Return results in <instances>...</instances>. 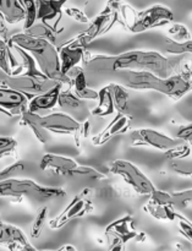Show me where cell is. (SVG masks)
I'll return each mask as SVG.
<instances>
[{"mask_svg":"<svg viewBox=\"0 0 192 251\" xmlns=\"http://www.w3.org/2000/svg\"><path fill=\"white\" fill-rule=\"evenodd\" d=\"M131 120V115L126 114V113L124 112H118V114L115 115L114 119L109 123V125H108L103 131H100L99 134L92 137L93 145L100 146V145H104L105 142H108L110 139L117 136V135L125 134V132L130 129Z\"/></svg>","mask_w":192,"mask_h":251,"instance_id":"4fadbf2b","label":"cell"},{"mask_svg":"<svg viewBox=\"0 0 192 251\" xmlns=\"http://www.w3.org/2000/svg\"><path fill=\"white\" fill-rule=\"evenodd\" d=\"M66 251H76L75 248L71 247V245H66Z\"/></svg>","mask_w":192,"mask_h":251,"instance_id":"ab89813d","label":"cell"},{"mask_svg":"<svg viewBox=\"0 0 192 251\" xmlns=\"http://www.w3.org/2000/svg\"><path fill=\"white\" fill-rule=\"evenodd\" d=\"M137 230L135 229L134 220L130 215L125 216V217L120 218V220L115 221V222L110 223L107 228H105V235L113 238H118L121 240L125 245L127 242L135 239L137 235Z\"/></svg>","mask_w":192,"mask_h":251,"instance_id":"2e32d148","label":"cell"},{"mask_svg":"<svg viewBox=\"0 0 192 251\" xmlns=\"http://www.w3.org/2000/svg\"><path fill=\"white\" fill-rule=\"evenodd\" d=\"M110 17H112V7H110L109 5H107V7H105L97 17H95V20L91 22L90 27H88L85 32L78 34L73 41L69 42V44L83 47V48H85V47L87 46L88 43H91L93 39L97 38L98 36H102V31L104 29L105 25L109 22Z\"/></svg>","mask_w":192,"mask_h":251,"instance_id":"7c38bea8","label":"cell"},{"mask_svg":"<svg viewBox=\"0 0 192 251\" xmlns=\"http://www.w3.org/2000/svg\"><path fill=\"white\" fill-rule=\"evenodd\" d=\"M174 15L170 9L163 5H153L148 9L136 14L134 22L129 27L132 33H140L149 28L161 27L173 21Z\"/></svg>","mask_w":192,"mask_h":251,"instance_id":"9c48e42d","label":"cell"},{"mask_svg":"<svg viewBox=\"0 0 192 251\" xmlns=\"http://www.w3.org/2000/svg\"><path fill=\"white\" fill-rule=\"evenodd\" d=\"M41 169L42 171H51L58 176H87V178L98 179V180L107 178V176H104L92 167L82 166V164H78L77 162L73 161L72 158L59 156V154H44L43 158L41 159Z\"/></svg>","mask_w":192,"mask_h":251,"instance_id":"8992f818","label":"cell"},{"mask_svg":"<svg viewBox=\"0 0 192 251\" xmlns=\"http://www.w3.org/2000/svg\"><path fill=\"white\" fill-rule=\"evenodd\" d=\"M130 141H131V146H148L161 150V151H168L184 142L179 139L167 136L163 132L153 129L135 130L130 135Z\"/></svg>","mask_w":192,"mask_h":251,"instance_id":"8fae6325","label":"cell"},{"mask_svg":"<svg viewBox=\"0 0 192 251\" xmlns=\"http://www.w3.org/2000/svg\"><path fill=\"white\" fill-rule=\"evenodd\" d=\"M144 210L147 213H149L152 217L159 221H170V222H174V221H176L181 216L180 213L176 212L173 206L162 205V203H156L152 202V201H148V203H146Z\"/></svg>","mask_w":192,"mask_h":251,"instance_id":"cb8c5ba5","label":"cell"},{"mask_svg":"<svg viewBox=\"0 0 192 251\" xmlns=\"http://www.w3.org/2000/svg\"><path fill=\"white\" fill-rule=\"evenodd\" d=\"M65 195V191L60 188H50L42 186L31 179L15 178L0 180V199H14L21 201V199L27 198L37 202L59 199Z\"/></svg>","mask_w":192,"mask_h":251,"instance_id":"5b68a950","label":"cell"},{"mask_svg":"<svg viewBox=\"0 0 192 251\" xmlns=\"http://www.w3.org/2000/svg\"><path fill=\"white\" fill-rule=\"evenodd\" d=\"M91 134V123L90 120L86 119L82 122V137L86 139V137L90 136Z\"/></svg>","mask_w":192,"mask_h":251,"instance_id":"f35d334b","label":"cell"},{"mask_svg":"<svg viewBox=\"0 0 192 251\" xmlns=\"http://www.w3.org/2000/svg\"><path fill=\"white\" fill-rule=\"evenodd\" d=\"M27 243L28 240L20 228L6 225L0 221V244L7 247L10 244H27Z\"/></svg>","mask_w":192,"mask_h":251,"instance_id":"603a6c76","label":"cell"},{"mask_svg":"<svg viewBox=\"0 0 192 251\" xmlns=\"http://www.w3.org/2000/svg\"><path fill=\"white\" fill-rule=\"evenodd\" d=\"M6 42L9 46H16L31 54L47 78L61 85H71L70 78L61 73L58 49L50 42L32 37L24 32L9 37Z\"/></svg>","mask_w":192,"mask_h":251,"instance_id":"3957f363","label":"cell"},{"mask_svg":"<svg viewBox=\"0 0 192 251\" xmlns=\"http://www.w3.org/2000/svg\"><path fill=\"white\" fill-rule=\"evenodd\" d=\"M180 59L167 58L158 51L132 50L115 56L97 55L90 56L85 65L98 73H113L118 70L149 71L162 78H167L173 74Z\"/></svg>","mask_w":192,"mask_h":251,"instance_id":"6da1fadb","label":"cell"},{"mask_svg":"<svg viewBox=\"0 0 192 251\" xmlns=\"http://www.w3.org/2000/svg\"><path fill=\"white\" fill-rule=\"evenodd\" d=\"M108 169L110 173L121 176L125 183L129 184L139 195H151L156 190L153 183L131 162L115 159L108 164Z\"/></svg>","mask_w":192,"mask_h":251,"instance_id":"52a82bcc","label":"cell"},{"mask_svg":"<svg viewBox=\"0 0 192 251\" xmlns=\"http://www.w3.org/2000/svg\"><path fill=\"white\" fill-rule=\"evenodd\" d=\"M0 70L5 75L12 76L20 75L22 73V65L17 63L12 54V49L1 37H0Z\"/></svg>","mask_w":192,"mask_h":251,"instance_id":"ffe728a7","label":"cell"},{"mask_svg":"<svg viewBox=\"0 0 192 251\" xmlns=\"http://www.w3.org/2000/svg\"><path fill=\"white\" fill-rule=\"evenodd\" d=\"M68 1L69 0H36V20L48 24V21L58 17L56 25H59L63 17V7Z\"/></svg>","mask_w":192,"mask_h":251,"instance_id":"ac0fdd59","label":"cell"},{"mask_svg":"<svg viewBox=\"0 0 192 251\" xmlns=\"http://www.w3.org/2000/svg\"><path fill=\"white\" fill-rule=\"evenodd\" d=\"M58 104L64 110H66L71 115H73L72 118L77 120V122L82 123L83 120L88 119L90 112H88L87 107H86L85 100L73 95L71 91H64V92L60 91L58 98Z\"/></svg>","mask_w":192,"mask_h":251,"instance_id":"9a60e30c","label":"cell"},{"mask_svg":"<svg viewBox=\"0 0 192 251\" xmlns=\"http://www.w3.org/2000/svg\"><path fill=\"white\" fill-rule=\"evenodd\" d=\"M66 76L70 78V82L73 87V95L77 96L81 100H98V92L93 91L92 88L88 87L87 78H86V74L82 68L80 66H73L70 70L66 73Z\"/></svg>","mask_w":192,"mask_h":251,"instance_id":"5bb4252c","label":"cell"},{"mask_svg":"<svg viewBox=\"0 0 192 251\" xmlns=\"http://www.w3.org/2000/svg\"><path fill=\"white\" fill-rule=\"evenodd\" d=\"M0 221H1V218H0Z\"/></svg>","mask_w":192,"mask_h":251,"instance_id":"7bdbcfd3","label":"cell"},{"mask_svg":"<svg viewBox=\"0 0 192 251\" xmlns=\"http://www.w3.org/2000/svg\"><path fill=\"white\" fill-rule=\"evenodd\" d=\"M55 29L53 28V26L46 24V22H34L32 26H29L28 28L24 29V33L29 34L32 37H36V38L46 39V41L50 42L51 44L55 46L56 43V37H55Z\"/></svg>","mask_w":192,"mask_h":251,"instance_id":"d4e9b609","label":"cell"},{"mask_svg":"<svg viewBox=\"0 0 192 251\" xmlns=\"http://www.w3.org/2000/svg\"><path fill=\"white\" fill-rule=\"evenodd\" d=\"M97 100H98L97 107L93 108V109L91 110V114L96 115V117H108V115L114 114L115 112L114 100H113L109 85L103 87L102 90L98 92Z\"/></svg>","mask_w":192,"mask_h":251,"instance_id":"7402d4cb","label":"cell"},{"mask_svg":"<svg viewBox=\"0 0 192 251\" xmlns=\"http://www.w3.org/2000/svg\"><path fill=\"white\" fill-rule=\"evenodd\" d=\"M20 124L28 126L42 144L49 141L48 131L58 135H73L77 147L81 146V139H83L82 123L66 113H53L42 117L38 113L24 110L21 114Z\"/></svg>","mask_w":192,"mask_h":251,"instance_id":"277c9868","label":"cell"},{"mask_svg":"<svg viewBox=\"0 0 192 251\" xmlns=\"http://www.w3.org/2000/svg\"><path fill=\"white\" fill-rule=\"evenodd\" d=\"M93 193L95 191L92 189H83L71 200V202L66 206L65 210L60 215L49 221V227L51 229H59L71 220L83 217L88 212H91L93 210L92 200H91L93 198Z\"/></svg>","mask_w":192,"mask_h":251,"instance_id":"ba28073f","label":"cell"},{"mask_svg":"<svg viewBox=\"0 0 192 251\" xmlns=\"http://www.w3.org/2000/svg\"><path fill=\"white\" fill-rule=\"evenodd\" d=\"M178 226H179V229H180L181 234L186 238L188 240L192 239V227H191V222L189 220H186L185 217L180 216L178 218Z\"/></svg>","mask_w":192,"mask_h":251,"instance_id":"d590c367","label":"cell"},{"mask_svg":"<svg viewBox=\"0 0 192 251\" xmlns=\"http://www.w3.org/2000/svg\"><path fill=\"white\" fill-rule=\"evenodd\" d=\"M17 152V141L12 137L0 136V159L12 157Z\"/></svg>","mask_w":192,"mask_h":251,"instance_id":"f1b7e54d","label":"cell"},{"mask_svg":"<svg viewBox=\"0 0 192 251\" xmlns=\"http://www.w3.org/2000/svg\"><path fill=\"white\" fill-rule=\"evenodd\" d=\"M169 33H170L171 36L175 37V38L178 39V42H185L191 39L190 33H189L188 28H186L184 25H174V26L169 29Z\"/></svg>","mask_w":192,"mask_h":251,"instance_id":"836d02e7","label":"cell"},{"mask_svg":"<svg viewBox=\"0 0 192 251\" xmlns=\"http://www.w3.org/2000/svg\"><path fill=\"white\" fill-rule=\"evenodd\" d=\"M175 247H176V251H184V250H183V247H181L180 244H176Z\"/></svg>","mask_w":192,"mask_h":251,"instance_id":"60d3db41","label":"cell"},{"mask_svg":"<svg viewBox=\"0 0 192 251\" xmlns=\"http://www.w3.org/2000/svg\"><path fill=\"white\" fill-rule=\"evenodd\" d=\"M169 167L173 172H175L179 176H191V162L186 161V158L170 159Z\"/></svg>","mask_w":192,"mask_h":251,"instance_id":"4dcf8cb0","label":"cell"},{"mask_svg":"<svg viewBox=\"0 0 192 251\" xmlns=\"http://www.w3.org/2000/svg\"><path fill=\"white\" fill-rule=\"evenodd\" d=\"M0 83L4 87L12 88V90L24 93L31 100L33 96L46 92L47 90L53 87L56 82L48 80V78L42 80V78L31 77V76L27 75H5L0 80Z\"/></svg>","mask_w":192,"mask_h":251,"instance_id":"30bf717a","label":"cell"},{"mask_svg":"<svg viewBox=\"0 0 192 251\" xmlns=\"http://www.w3.org/2000/svg\"><path fill=\"white\" fill-rule=\"evenodd\" d=\"M59 53V60H60V70L64 75H66L69 70L73 66L77 65L81 60L85 61L86 56L88 55L87 51L83 47L72 46V44H64L60 48Z\"/></svg>","mask_w":192,"mask_h":251,"instance_id":"d6986e66","label":"cell"},{"mask_svg":"<svg viewBox=\"0 0 192 251\" xmlns=\"http://www.w3.org/2000/svg\"><path fill=\"white\" fill-rule=\"evenodd\" d=\"M20 1H21L22 6H24V12H26V17H24V29H26L37 21L36 0H20Z\"/></svg>","mask_w":192,"mask_h":251,"instance_id":"f546056e","label":"cell"},{"mask_svg":"<svg viewBox=\"0 0 192 251\" xmlns=\"http://www.w3.org/2000/svg\"><path fill=\"white\" fill-rule=\"evenodd\" d=\"M0 15L10 25L24 21L26 12L20 0H0Z\"/></svg>","mask_w":192,"mask_h":251,"instance_id":"44dd1931","label":"cell"},{"mask_svg":"<svg viewBox=\"0 0 192 251\" xmlns=\"http://www.w3.org/2000/svg\"><path fill=\"white\" fill-rule=\"evenodd\" d=\"M61 86L63 85L60 82H56L53 87L47 90L46 92L33 96L29 100L27 110L32 113H38L41 110H48L55 107L58 104V98L59 93L61 91Z\"/></svg>","mask_w":192,"mask_h":251,"instance_id":"e0dca14e","label":"cell"},{"mask_svg":"<svg viewBox=\"0 0 192 251\" xmlns=\"http://www.w3.org/2000/svg\"><path fill=\"white\" fill-rule=\"evenodd\" d=\"M24 171V163L17 162V163L6 167V168L0 169V180H5V179L19 176Z\"/></svg>","mask_w":192,"mask_h":251,"instance_id":"d6a6232c","label":"cell"},{"mask_svg":"<svg viewBox=\"0 0 192 251\" xmlns=\"http://www.w3.org/2000/svg\"><path fill=\"white\" fill-rule=\"evenodd\" d=\"M164 47L169 54H174V55L188 54L192 51V41L189 39L185 42H178L170 38H166L164 39Z\"/></svg>","mask_w":192,"mask_h":251,"instance_id":"4316f807","label":"cell"},{"mask_svg":"<svg viewBox=\"0 0 192 251\" xmlns=\"http://www.w3.org/2000/svg\"><path fill=\"white\" fill-rule=\"evenodd\" d=\"M64 11H65V14H68L69 16L72 17L73 20H76L77 22H81V24H87V22H90V19H88V17L86 16L85 12L81 9H78V7H66Z\"/></svg>","mask_w":192,"mask_h":251,"instance_id":"e575fe53","label":"cell"},{"mask_svg":"<svg viewBox=\"0 0 192 251\" xmlns=\"http://www.w3.org/2000/svg\"><path fill=\"white\" fill-rule=\"evenodd\" d=\"M191 153V147L189 142H183L178 146L166 151L167 158L169 159H178V158H188Z\"/></svg>","mask_w":192,"mask_h":251,"instance_id":"1f68e13d","label":"cell"},{"mask_svg":"<svg viewBox=\"0 0 192 251\" xmlns=\"http://www.w3.org/2000/svg\"><path fill=\"white\" fill-rule=\"evenodd\" d=\"M108 251H125V244L118 238H113V242Z\"/></svg>","mask_w":192,"mask_h":251,"instance_id":"74e56055","label":"cell"},{"mask_svg":"<svg viewBox=\"0 0 192 251\" xmlns=\"http://www.w3.org/2000/svg\"><path fill=\"white\" fill-rule=\"evenodd\" d=\"M112 74H114L117 80L125 87L140 91H156L173 100H180L191 91V68L189 65H186V69L181 74L167 78L142 70H118Z\"/></svg>","mask_w":192,"mask_h":251,"instance_id":"7a4b0ae2","label":"cell"},{"mask_svg":"<svg viewBox=\"0 0 192 251\" xmlns=\"http://www.w3.org/2000/svg\"><path fill=\"white\" fill-rule=\"evenodd\" d=\"M192 125H185V126L181 127L180 130L176 134V139L181 140L184 142H191L192 139Z\"/></svg>","mask_w":192,"mask_h":251,"instance_id":"8d00e7d4","label":"cell"},{"mask_svg":"<svg viewBox=\"0 0 192 251\" xmlns=\"http://www.w3.org/2000/svg\"><path fill=\"white\" fill-rule=\"evenodd\" d=\"M110 92H112L113 100H114V107L115 110L118 112H124L126 113L127 108H129V93L126 92L124 87L119 83H109Z\"/></svg>","mask_w":192,"mask_h":251,"instance_id":"484cf974","label":"cell"},{"mask_svg":"<svg viewBox=\"0 0 192 251\" xmlns=\"http://www.w3.org/2000/svg\"><path fill=\"white\" fill-rule=\"evenodd\" d=\"M37 251H38V250H37ZM43 251H51V250H43ZM55 251H66V247L61 248V249H59V250H55Z\"/></svg>","mask_w":192,"mask_h":251,"instance_id":"b9f144b4","label":"cell"},{"mask_svg":"<svg viewBox=\"0 0 192 251\" xmlns=\"http://www.w3.org/2000/svg\"><path fill=\"white\" fill-rule=\"evenodd\" d=\"M47 217H48V206H42L39 207L38 212H37L36 217H34L33 223L31 227V237L37 239L41 237L42 232H43L44 225L47 222Z\"/></svg>","mask_w":192,"mask_h":251,"instance_id":"83f0119b","label":"cell"}]
</instances>
